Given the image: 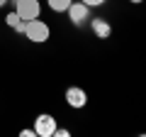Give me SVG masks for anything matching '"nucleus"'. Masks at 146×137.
I'll use <instances>...</instances> for the list:
<instances>
[{
    "label": "nucleus",
    "instance_id": "20e7f679",
    "mask_svg": "<svg viewBox=\"0 0 146 137\" xmlns=\"http://www.w3.org/2000/svg\"><path fill=\"white\" fill-rule=\"evenodd\" d=\"M88 5H83V3H71L68 5V17H71L73 25H83V22H88Z\"/></svg>",
    "mask_w": 146,
    "mask_h": 137
},
{
    "label": "nucleus",
    "instance_id": "9b49d317",
    "mask_svg": "<svg viewBox=\"0 0 146 137\" xmlns=\"http://www.w3.org/2000/svg\"><path fill=\"white\" fill-rule=\"evenodd\" d=\"M20 135H22V137H32V135H34V130H22Z\"/></svg>",
    "mask_w": 146,
    "mask_h": 137
},
{
    "label": "nucleus",
    "instance_id": "f257e3e1",
    "mask_svg": "<svg viewBox=\"0 0 146 137\" xmlns=\"http://www.w3.org/2000/svg\"><path fill=\"white\" fill-rule=\"evenodd\" d=\"M22 34H25L29 42H34V44H44V42L49 39L51 32H49V25H46V22H42L39 17H34V20H29V22L25 25V32H22Z\"/></svg>",
    "mask_w": 146,
    "mask_h": 137
},
{
    "label": "nucleus",
    "instance_id": "423d86ee",
    "mask_svg": "<svg viewBox=\"0 0 146 137\" xmlns=\"http://www.w3.org/2000/svg\"><path fill=\"white\" fill-rule=\"evenodd\" d=\"M93 32L100 39H107L110 34H112V25H110L107 20H102V17H95L93 20Z\"/></svg>",
    "mask_w": 146,
    "mask_h": 137
},
{
    "label": "nucleus",
    "instance_id": "39448f33",
    "mask_svg": "<svg viewBox=\"0 0 146 137\" xmlns=\"http://www.w3.org/2000/svg\"><path fill=\"white\" fill-rule=\"evenodd\" d=\"M85 100H88V95H85V91L78 88V86H71V88L66 91V103L71 108H83Z\"/></svg>",
    "mask_w": 146,
    "mask_h": 137
},
{
    "label": "nucleus",
    "instance_id": "6e6552de",
    "mask_svg": "<svg viewBox=\"0 0 146 137\" xmlns=\"http://www.w3.org/2000/svg\"><path fill=\"white\" fill-rule=\"evenodd\" d=\"M71 3L73 0H49V7H51L54 12H66Z\"/></svg>",
    "mask_w": 146,
    "mask_h": 137
},
{
    "label": "nucleus",
    "instance_id": "f8f14e48",
    "mask_svg": "<svg viewBox=\"0 0 146 137\" xmlns=\"http://www.w3.org/2000/svg\"><path fill=\"white\" fill-rule=\"evenodd\" d=\"M131 3H134V5H139V3H144V0H131Z\"/></svg>",
    "mask_w": 146,
    "mask_h": 137
},
{
    "label": "nucleus",
    "instance_id": "ddd939ff",
    "mask_svg": "<svg viewBox=\"0 0 146 137\" xmlns=\"http://www.w3.org/2000/svg\"><path fill=\"white\" fill-rule=\"evenodd\" d=\"M3 5H7V0H0V7H3Z\"/></svg>",
    "mask_w": 146,
    "mask_h": 137
},
{
    "label": "nucleus",
    "instance_id": "7ed1b4c3",
    "mask_svg": "<svg viewBox=\"0 0 146 137\" xmlns=\"http://www.w3.org/2000/svg\"><path fill=\"white\" fill-rule=\"evenodd\" d=\"M54 132H56V120L51 115H46V113H42L34 120V135L36 137H54Z\"/></svg>",
    "mask_w": 146,
    "mask_h": 137
},
{
    "label": "nucleus",
    "instance_id": "f03ea898",
    "mask_svg": "<svg viewBox=\"0 0 146 137\" xmlns=\"http://www.w3.org/2000/svg\"><path fill=\"white\" fill-rule=\"evenodd\" d=\"M15 12H17L25 22H29V20H34V17H39L42 7H39L36 0H15Z\"/></svg>",
    "mask_w": 146,
    "mask_h": 137
},
{
    "label": "nucleus",
    "instance_id": "0eeeda50",
    "mask_svg": "<svg viewBox=\"0 0 146 137\" xmlns=\"http://www.w3.org/2000/svg\"><path fill=\"white\" fill-rule=\"evenodd\" d=\"M7 25H10L15 32H20V34H22V32H25V25H27V22L22 20L17 12H10V15H7Z\"/></svg>",
    "mask_w": 146,
    "mask_h": 137
},
{
    "label": "nucleus",
    "instance_id": "9d476101",
    "mask_svg": "<svg viewBox=\"0 0 146 137\" xmlns=\"http://www.w3.org/2000/svg\"><path fill=\"white\" fill-rule=\"evenodd\" d=\"M68 135H71L68 130H58V127H56V132H54V137H68Z\"/></svg>",
    "mask_w": 146,
    "mask_h": 137
},
{
    "label": "nucleus",
    "instance_id": "1a4fd4ad",
    "mask_svg": "<svg viewBox=\"0 0 146 137\" xmlns=\"http://www.w3.org/2000/svg\"><path fill=\"white\" fill-rule=\"evenodd\" d=\"M80 3H83V5H88V7H100L105 0H80Z\"/></svg>",
    "mask_w": 146,
    "mask_h": 137
}]
</instances>
